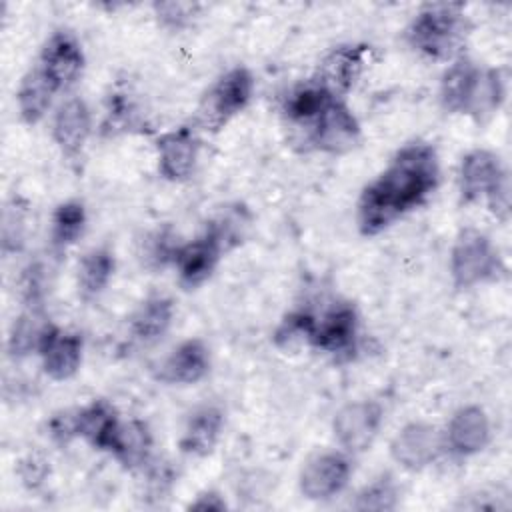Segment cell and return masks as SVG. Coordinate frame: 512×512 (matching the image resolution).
Instances as JSON below:
<instances>
[{
    "mask_svg": "<svg viewBox=\"0 0 512 512\" xmlns=\"http://www.w3.org/2000/svg\"><path fill=\"white\" fill-rule=\"evenodd\" d=\"M440 174V158L430 142L414 140L398 148L358 194V232L374 238L424 206L440 186Z\"/></svg>",
    "mask_w": 512,
    "mask_h": 512,
    "instance_id": "obj_1",
    "label": "cell"
},
{
    "mask_svg": "<svg viewBox=\"0 0 512 512\" xmlns=\"http://www.w3.org/2000/svg\"><path fill=\"white\" fill-rule=\"evenodd\" d=\"M472 24L460 2H432L424 4L406 24L404 42L416 54L446 62L466 54V44Z\"/></svg>",
    "mask_w": 512,
    "mask_h": 512,
    "instance_id": "obj_2",
    "label": "cell"
},
{
    "mask_svg": "<svg viewBox=\"0 0 512 512\" xmlns=\"http://www.w3.org/2000/svg\"><path fill=\"white\" fill-rule=\"evenodd\" d=\"M254 94L252 70L240 64L232 66L202 92L192 124L200 134H218L250 106Z\"/></svg>",
    "mask_w": 512,
    "mask_h": 512,
    "instance_id": "obj_3",
    "label": "cell"
},
{
    "mask_svg": "<svg viewBox=\"0 0 512 512\" xmlns=\"http://www.w3.org/2000/svg\"><path fill=\"white\" fill-rule=\"evenodd\" d=\"M234 224L236 222H232L228 216H218L216 220H210L192 240L182 242L172 266L182 290H196L214 276L226 250L238 242Z\"/></svg>",
    "mask_w": 512,
    "mask_h": 512,
    "instance_id": "obj_4",
    "label": "cell"
},
{
    "mask_svg": "<svg viewBox=\"0 0 512 512\" xmlns=\"http://www.w3.org/2000/svg\"><path fill=\"white\" fill-rule=\"evenodd\" d=\"M502 256L492 238L474 226L460 228L448 260L452 286L460 292L496 282L504 274Z\"/></svg>",
    "mask_w": 512,
    "mask_h": 512,
    "instance_id": "obj_5",
    "label": "cell"
},
{
    "mask_svg": "<svg viewBox=\"0 0 512 512\" xmlns=\"http://www.w3.org/2000/svg\"><path fill=\"white\" fill-rule=\"evenodd\" d=\"M354 474V456L340 448L312 454L300 468L298 490L306 500L328 502L340 496Z\"/></svg>",
    "mask_w": 512,
    "mask_h": 512,
    "instance_id": "obj_6",
    "label": "cell"
},
{
    "mask_svg": "<svg viewBox=\"0 0 512 512\" xmlns=\"http://www.w3.org/2000/svg\"><path fill=\"white\" fill-rule=\"evenodd\" d=\"M384 424V406L372 398L350 400L340 406L332 418V436L340 450L350 456L368 452L380 436Z\"/></svg>",
    "mask_w": 512,
    "mask_h": 512,
    "instance_id": "obj_7",
    "label": "cell"
},
{
    "mask_svg": "<svg viewBox=\"0 0 512 512\" xmlns=\"http://www.w3.org/2000/svg\"><path fill=\"white\" fill-rule=\"evenodd\" d=\"M34 64L58 94H66L80 82L86 68V54L80 38L72 30L58 28L44 40Z\"/></svg>",
    "mask_w": 512,
    "mask_h": 512,
    "instance_id": "obj_8",
    "label": "cell"
},
{
    "mask_svg": "<svg viewBox=\"0 0 512 512\" xmlns=\"http://www.w3.org/2000/svg\"><path fill=\"white\" fill-rule=\"evenodd\" d=\"M362 140V126L346 100L334 98L306 130V144L328 156H344Z\"/></svg>",
    "mask_w": 512,
    "mask_h": 512,
    "instance_id": "obj_9",
    "label": "cell"
},
{
    "mask_svg": "<svg viewBox=\"0 0 512 512\" xmlns=\"http://www.w3.org/2000/svg\"><path fill=\"white\" fill-rule=\"evenodd\" d=\"M154 148L158 176L166 182L180 184L190 180L196 172L202 152V136L192 122L180 124L160 132L154 140Z\"/></svg>",
    "mask_w": 512,
    "mask_h": 512,
    "instance_id": "obj_10",
    "label": "cell"
},
{
    "mask_svg": "<svg viewBox=\"0 0 512 512\" xmlns=\"http://www.w3.org/2000/svg\"><path fill=\"white\" fill-rule=\"evenodd\" d=\"M360 338V314L348 300L332 302L320 316L312 334V350L332 358H352Z\"/></svg>",
    "mask_w": 512,
    "mask_h": 512,
    "instance_id": "obj_11",
    "label": "cell"
},
{
    "mask_svg": "<svg viewBox=\"0 0 512 512\" xmlns=\"http://www.w3.org/2000/svg\"><path fill=\"white\" fill-rule=\"evenodd\" d=\"M390 458L406 472H422L436 464L444 452L442 428L412 420L396 430L388 444Z\"/></svg>",
    "mask_w": 512,
    "mask_h": 512,
    "instance_id": "obj_12",
    "label": "cell"
},
{
    "mask_svg": "<svg viewBox=\"0 0 512 512\" xmlns=\"http://www.w3.org/2000/svg\"><path fill=\"white\" fill-rule=\"evenodd\" d=\"M370 54V46L366 44H338L330 48L318 62L314 80L332 96L346 100L352 88L358 84L366 58Z\"/></svg>",
    "mask_w": 512,
    "mask_h": 512,
    "instance_id": "obj_13",
    "label": "cell"
},
{
    "mask_svg": "<svg viewBox=\"0 0 512 512\" xmlns=\"http://www.w3.org/2000/svg\"><path fill=\"white\" fill-rule=\"evenodd\" d=\"M94 132V118L88 102L80 96H66L56 104L50 122V136L66 160H78Z\"/></svg>",
    "mask_w": 512,
    "mask_h": 512,
    "instance_id": "obj_14",
    "label": "cell"
},
{
    "mask_svg": "<svg viewBox=\"0 0 512 512\" xmlns=\"http://www.w3.org/2000/svg\"><path fill=\"white\" fill-rule=\"evenodd\" d=\"M444 452L454 458H470L488 448L492 442V422L488 412L478 404L460 406L442 428Z\"/></svg>",
    "mask_w": 512,
    "mask_h": 512,
    "instance_id": "obj_15",
    "label": "cell"
},
{
    "mask_svg": "<svg viewBox=\"0 0 512 512\" xmlns=\"http://www.w3.org/2000/svg\"><path fill=\"white\" fill-rule=\"evenodd\" d=\"M42 372L52 382H66L74 378L82 366L84 358V338L78 332H70L54 324H46L42 334L38 354Z\"/></svg>",
    "mask_w": 512,
    "mask_h": 512,
    "instance_id": "obj_16",
    "label": "cell"
},
{
    "mask_svg": "<svg viewBox=\"0 0 512 512\" xmlns=\"http://www.w3.org/2000/svg\"><path fill=\"white\" fill-rule=\"evenodd\" d=\"M212 368V354L202 338L178 342L156 366L154 378L164 386H196Z\"/></svg>",
    "mask_w": 512,
    "mask_h": 512,
    "instance_id": "obj_17",
    "label": "cell"
},
{
    "mask_svg": "<svg viewBox=\"0 0 512 512\" xmlns=\"http://www.w3.org/2000/svg\"><path fill=\"white\" fill-rule=\"evenodd\" d=\"M508 176L500 156L488 148L468 150L458 166V196L462 204H478Z\"/></svg>",
    "mask_w": 512,
    "mask_h": 512,
    "instance_id": "obj_18",
    "label": "cell"
},
{
    "mask_svg": "<svg viewBox=\"0 0 512 512\" xmlns=\"http://www.w3.org/2000/svg\"><path fill=\"white\" fill-rule=\"evenodd\" d=\"M224 426L226 414L222 406L200 404L188 414L184 422V428L178 438V450L190 458L210 456L224 434Z\"/></svg>",
    "mask_w": 512,
    "mask_h": 512,
    "instance_id": "obj_19",
    "label": "cell"
},
{
    "mask_svg": "<svg viewBox=\"0 0 512 512\" xmlns=\"http://www.w3.org/2000/svg\"><path fill=\"white\" fill-rule=\"evenodd\" d=\"M122 418L108 398H92L76 408V436L92 450L110 452Z\"/></svg>",
    "mask_w": 512,
    "mask_h": 512,
    "instance_id": "obj_20",
    "label": "cell"
},
{
    "mask_svg": "<svg viewBox=\"0 0 512 512\" xmlns=\"http://www.w3.org/2000/svg\"><path fill=\"white\" fill-rule=\"evenodd\" d=\"M176 304L170 296L152 294L144 298L128 318L130 338L138 344L150 346L162 340L172 328Z\"/></svg>",
    "mask_w": 512,
    "mask_h": 512,
    "instance_id": "obj_21",
    "label": "cell"
},
{
    "mask_svg": "<svg viewBox=\"0 0 512 512\" xmlns=\"http://www.w3.org/2000/svg\"><path fill=\"white\" fill-rule=\"evenodd\" d=\"M152 450L154 434L148 422L142 418H128L120 422L108 454L126 472H140L152 460Z\"/></svg>",
    "mask_w": 512,
    "mask_h": 512,
    "instance_id": "obj_22",
    "label": "cell"
},
{
    "mask_svg": "<svg viewBox=\"0 0 512 512\" xmlns=\"http://www.w3.org/2000/svg\"><path fill=\"white\" fill-rule=\"evenodd\" d=\"M480 68L482 64L468 54H462L446 66L438 84V102L446 114L464 116Z\"/></svg>",
    "mask_w": 512,
    "mask_h": 512,
    "instance_id": "obj_23",
    "label": "cell"
},
{
    "mask_svg": "<svg viewBox=\"0 0 512 512\" xmlns=\"http://www.w3.org/2000/svg\"><path fill=\"white\" fill-rule=\"evenodd\" d=\"M506 94H508V76L504 68L482 66L476 78L474 90L470 94L468 106L464 110V116L478 126L488 124L504 106Z\"/></svg>",
    "mask_w": 512,
    "mask_h": 512,
    "instance_id": "obj_24",
    "label": "cell"
},
{
    "mask_svg": "<svg viewBox=\"0 0 512 512\" xmlns=\"http://www.w3.org/2000/svg\"><path fill=\"white\" fill-rule=\"evenodd\" d=\"M58 90L46 80V76L32 64L20 78L16 88V110L24 124H40L54 106Z\"/></svg>",
    "mask_w": 512,
    "mask_h": 512,
    "instance_id": "obj_25",
    "label": "cell"
},
{
    "mask_svg": "<svg viewBox=\"0 0 512 512\" xmlns=\"http://www.w3.org/2000/svg\"><path fill=\"white\" fill-rule=\"evenodd\" d=\"M334 98L314 80H300L282 100V116L290 126L308 130Z\"/></svg>",
    "mask_w": 512,
    "mask_h": 512,
    "instance_id": "obj_26",
    "label": "cell"
},
{
    "mask_svg": "<svg viewBox=\"0 0 512 512\" xmlns=\"http://www.w3.org/2000/svg\"><path fill=\"white\" fill-rule=\"evenodd\" d=\"M116 272V256L108 246H92L86 250L76 268L78 296L86 302L96 300L110 284Z\"/></svg>",
    "mask_w": 512,
    "mask_h": 512,
    "instance_id": "obj_27",
    "label": "cell"
},
{
    "mask_svg": "<svg viewBox=\"0 0 512 512\" xmlns=\"http://www.w3.org/2000/svg\"><path fill=\"white\" fill-rule=\"evenodd\" d=\"M48 322L50 318L44 314V308L24 306V310L18 316H14L8 330V338H6L8 356L14 360H20L30 354H38V346Z\"/></svg>",
    "mask_w": 512,
    "mask_h": 512,
    "instance_id": "obj_28",
    "label": "cell"
},
{
    "mask_svg": "<svg viewBox=\"0 0 512 512\" xmlns=\"http://www.w3.org/2000/svg\"><path fill=\"white\" fill-rule=\"evenodd\" d=\"M86 224H88V214H86V206L82 200L70 198V200L56 204V208L52 210V216H50L52 250L64 252L70 246H74L82 238Z\"/></svg>",
    "mask_w": 512,
    "mask_h": 512,
    "instance_id": "obj_29",
    "label": "cell"
},
{
    "mask_svg": "<svg viewBox=\"0 0 512 512\" xmlns=\"http://www.w3.org/2000/svg\"><path fill=\"white\" fill-rule=\"evenodd\" d=\"M182 246V240L178 232H174L172 226L162 224L150 232L144 234V238L138 242V260L142 268L150 272H160L164 268H172L176 254Z\"/></svg>",
    "mask_w": 512,
    "mask_h": 512,
    "instance_id": "obj_30",
    "label": "cell"
},
{
    "mask_svg": "<svg viewBox=\"0 0 512 512\" xmlns=\"http://www.w3.org/2000/svg\"><path fill=\"white\" fill-rule=\"evenodd\" d=\"M400 504V486L390 472H382L366 482L352 500L358 512H392Z\"/></svg>",
    "mask_w": 512,
    "mask_h": 512,
    "instance_id": "obj_31",
    "label": "cell"
},
{
    "mask_svg": "<svg viewBox=\"0 0 512 512\" xmlns=\"http://www.w3.org/2000/svg\"><path fill=\"white\" fill-rule=\"evenodd\" d=\"M316 326V314L306 308L290 310L282 316L272 332V342L278 350H298L312 344V334Z\"/></svg>",
    "mask_w": 512,
    "mask_h": 512,
    "instance_id": "obj_32",
    "label": "cell"
},
{
    "mask_svg": "<svg viewBox=\"0 0 512 512\" xmlns=\"http://www.w3.org/2000/svg\"><path fill=\"white\" fill-rule=\"evenodd\" d=\"M140 124V112L134 102L126 94H112L106 106L104 120L100 124V132L114 136L122 132H130Z\"/></svg>",
    "mask_w": 512,
    "mask_h": 512,
    "instance_id": "obj_33",
    "label": "cell"
},
{
    "mask_svg": "<svg viewBox=\"0 0 512 512\" xmlns=\"http://www.w3.org/2000/svg\"><path fill=\"white\" fill-rule=\"evenodd\" d=\"M152 12L158 24L170 32H180L190 28L202 12V4L198 2H154Z\"/></svg>",
    "mask_w": 512,
    "mask_h": 512,
    "instance_id": "obj_34",
    "label": "cell"
},
{
    "mask_svg": "<svg viewBox=\"0 0 512 512\" xmlns=\"http://www.w3.org/2000/svg\"><path fill=\"white\" fill-rule=\"evenodd\" d=\"M26 238V212L12 200L2 212V252L14 254L20 252Z\"/></svg>",
    "mask_w": 512,
    "mask_h": 512,
    "instance_id": "obj_35",
    "label": "cell"
},
{
    "mask_svg": "<svg viewBox=\"0 0 512 512\" xmlns=\"http://www.w3.org/2000/svg\"><path fill=\"white\" fill-rule=\"evenodd\" d=\"M16 474L20 478V484L26 490H38L48 480L50 462L42 454L30 452L24 458H20V462L16 466Z\"/></svg>",
    "mask_w": 512,
    "mask_h": 512,
    "instance_id": "obj_36",
    "label": "cell"
},
{
    "mask_svg": "<svg viewBox=\"0 0 512 512\" xmlns=\"http://www.w3.org/2000/svg\"><path fill=\"white\" fill-rule=\"evenodd\" d=\"M46 430L50 440L58 446H66L72 440H76V408L54 412L46 420Z\"/></svg>",
    "mask_w": 512,
    "mask_h": 512,
    "instance_id": "obj_37",
    "label": "cell"
},
{
    "mask_svg": "<svg viewBox=\"0 0 512 512\" xmlns=\"http://www.w3.org/2000/svg\"><path fill=\"white\" fill-rule=\"evenodd\" d=\"M462 508H468V510H508L510 508V498H508V494H502L498 488L496 490L480 488V490L466 496V502H462Z\"/></svg>",
    "mask_w": 512,
    "mask_h": 512,
    "instance_id": "obj_38",
    "label": "cell"
},
{
    "mask_svg": "<svg viewBox=\"0 0 512 512\" xmlns=\"http://www.w3.org/2000/svg\"><path fill=\"white\" fill-rule=\"evenodd\" d=\"M492 216L500 222H508L510 218V176H506L484 200Z\"/></svg>",
    "mask_w": 512,
    "mask_h": 512,
    "instance_id": "obj_39",
    "label": "cell"
},
{
    "mask_svg": "<svg viewBox=\"0 0 512 512\" xmlns=\"http://www.w3.org/2000/svg\"><path fill=\"white\" fill-rule=\"evenodd\" d=\"M192 510H212V512H222L228 508L224 496L218 490H202L196 494V498L188 504Z\"/></svg>",
    "mask_w": 512,
    "mask_h": 512,
    "instance_id": "obj_40",
    "label": "cell"
}]
</instances>
